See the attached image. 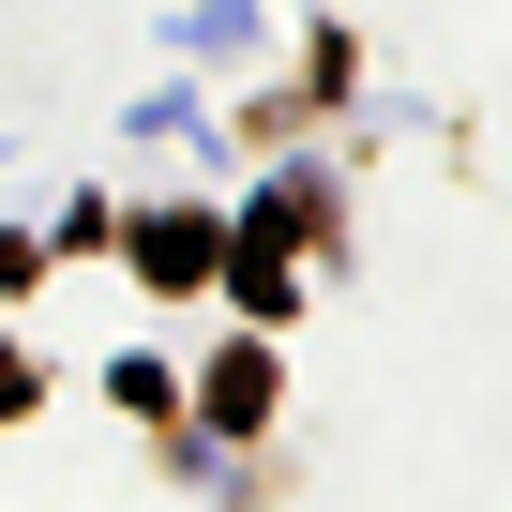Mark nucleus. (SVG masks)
Segmentation results:
<instances>
[{
    "instance_id": "nucleus-1",
    "label": "nucleus",
    "mask_w": 512,
    "mask_h": 512,
    "mask_svg": "<svg viewBox=\"0 0 512 512\" xmlns=\"http://www.w3.org/2000/svg\"><path fill=\"white\" fill-rule=\"evenodd\" d=\"M181 46H196V61H226V46H256V0H196V16H181Z\"/></svg>"
}]
</instances>
